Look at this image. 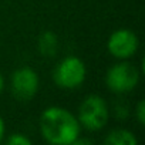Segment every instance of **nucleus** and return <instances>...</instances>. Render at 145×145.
Listing matches in <instances>:
<instances>
[{
	"mask_svg": "<svg viewBox=\"0 0 145 145\" xmlns=\"http://www.w3.org/2000/svg\"><path fill=\"white\" fill-rule=\"evenodd\" d=\"M41 137L51 145H72L80 137L81 125L77 117L63 107H48L40 115Z\"/></svg>",
	"mask_w": 145,
	"mask_h": 145,
	"instance_id": "f257e3e1",
	"label": "nucleus"
},
{
	"mask_svg": "<svg viewBox=\"0 0 145 145\" xmlns=\"http://www.w3.org/2000/svg\"><path fill=\"white\" fill-rule=\"evenodd\" d=\"M108 118L110 108L103 97L97 94H90L81 101L77 120L83 128L88 131H100L107 125Z\"/></svg>",
	"mask_w": 145,
	"mask_h": 145,
	"instance_id": "f03ea898",
	"label": "nucleus"
},
{
	"mask_svg": "<svg viewBox=\"0 0 145 145\" xmlns=\"http://www.w3.org/2000/svg\"><path fill=\"white\" fill-rule=\"evenodd\" d=\"M139 70L135 64L122 60L107 70L105 86L115 94L131 93L139 83Z\"/></svg>",
	"mask_w": 145,
	"mask_h": 145,
	"instance_id": "7ed1b4c3",
	"label": "nucleus"
},
{
	"mask_svg": "<svg viewBox=\"0 0 145 145\" xmlns=\"http://www.w3.org/2000/svg\"><path fill=\"white\" fill-rule=\"evenodd\" d=\"M87 77L86 63L76 56L63 58L53 71V80L60 88L74 90L80 87Z\"/></svg>",
	"mask_w": 145,
	"mask_h": 145,
	"instance_id": "20e7f679",
	"label": "nucleus"
},
{
	"mask_svg": "<svg viewBox=\"0 0 145 145\" xmlns=\"http://www.w3.org/2000/svg\"><path fill=\"white\" fill-rule=\"evenodd\" d=\"M10 87L16 100L30 101L37 94L40 87L39 74L30 67H20L12 74Z\"/></svg>",
	"mask_w": 145,
	"mask_h": 145,
	"instance_id": "39448f33",
	"label": "nucleus"
},
{
	"mask_svg": "<svg viewBox=\"0 0 145 145\" xmlns=\"http://www.w3.org/2000/svg\"><path fill=\"white\" fill-rule=\"evenodd\" d=\"M139 46L138 36L129 29H118L107 40L108 53L118 60H128L135 56Z\"/></svg>",
	"mask_w": 145,
	"mask_h": 145,
	"instance_id": "423d86ee",
	"label": "nucleus"
},
{
	"mask_svg": "<svg viewBox=\"0 0 145 145\" xmlns=\"http://www.w3.org/2000/svg\"><path fill=\"white\" fill-rule=\"evenodd\" d=\"M104 142L107 145H135L138 139L129 129L117 128V129H112L110 134H107Z\"/></svg>",
	"mask_w": 145,
	"mask_h": 145,
	"instance_id": "0eeeda50",
	"label": "nucleus"
},
{
	"mask_svg": "<svg viewBox=\"0 0 145 145\" xmlns=\"http://www.w3.org/2000/svg\"><path fill=\"white\" fill-rule=\"evenodd\" d=\"M57 37L51 31H44L39 39V51L44 57H53L57 53Z\"/></svg>",
	"mask_w": 145,
	"mask_h": 145,
	"instance_id": "6e6552de",
	"label": "nucleus"
},
{
	"mask_svg": "<svg viewBox=\"0 0 145 145\" xmlns=\"http://www.w3.org/2000/svg\"><path fill=\"white\" fill-rule=\"evenodd\" d=\"M7 145H31V139L27 138L24 134H19V132H14L12 134L7 141H6Z\"/></svg>",
	"mask_w": 145,
	"mask_h": 145,
	"instance_id": "1a4fd4ad",
	"label": "nucleus"
},
{
	"mask_svg": "<svg viewBox=\"0 0 145 145\" xmlns=\"http://www.w3.org/2000/svg\"><path fill=\"white\" fill-rule=\"evenodd\" d=\"M135 118L141 125L145 124V103H144V100H139L135 107Z\"/></svg>",
	"mask_w": 145,
	"mask_h": 145,
	"instance_id": "9d476101",
	"label": "nucleus"
},
{
	"mask_svg": "<svg viewBox=\"0 0 145 145\" xmlns=\"http://www.w3.org/2000/svg\"><path fill=\"white\" fill-rule=\"evenodd\" d=\"M5 132H6V125H5L3 118L0 117V142H2L3 138H5Z\"/></svg>",
	"mask_w": 145,
	"mask_h": 145,
	"instance_id": "9b49d317",
	"label": "nucleus"
},
{
	"mask_svg": "<svg viewBox=\"0 0 145 145\" xmlns=\"http://www.w3.org/2000/svg\"><path fill=\"white\" fill-rule=\"evenodd\" d=\"M3 88H5V78H3V76H2V72H0V94H2Z\"/></svg>",
	"mask_w": 145,
	"mask_h": 145,
	"instance_id": "f8f14e48",
	"label": "nucleus"
}]
</instances>
